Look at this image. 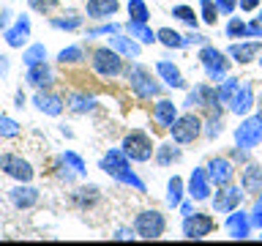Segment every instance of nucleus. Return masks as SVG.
<instances>
[{
	"label": "nucleus",
	"instance_id": "nucleus-1",
	"mask_svg": "<svg viewBox=\"0 0 262 246\" xmlns=\"http://www.w3.org/2000/svg\"><path fill=\"white\" fill-rule=\"evenodd\" d=\"M164 230H167V219H164V213H159V211H142L134 219V233L139 238H145V241L161 238Z\"/></svg>",
	"mask_w": 262,
	"mask_h": 246
},
{
	"label": "nucleus",
	"instance_id": "nucleus-2",
	"mask_svg": "<svg viewBox=\"0 0 262 246\" xmlns=\"http://www.w3.org/2000/svg\"><path fill=\"white\" fill-rule=\"evenodd\" d=\"M123 153L128 156L131 161H147L153 156V142L145 131H131L123 139Z\"/></svg>",
	"mask_w": 262,
	"mask_h": 246
},
{
	"label": "nucleus",
	"instance_id": "nucleus-3",
	"mask_svg": "<svg viewBox=\"0 0 262 246\" xmlns=\"http://www.w3.org/2000/svg\"><path fill=\"white\" fill-rule=\"evenodd\" d=\"M169 131H172V139L175 142H194L196 137L202 134V120L196 118V115H180V118H175V123L169 126Z\"/></svg>",
	"mask_w": 262,
	"mask_h": 246
},
{
	"label": "nucleus",
	"instance_id": "nucleus-4",
	"mask_svg": "<svg viewBox=\"0 0 262 246\" xmlns=\"http://www.w3.org/2000/svg\"><path fill=\"white\" fill-rule=\"evenodd\" d=\"M235 142H237V148H243V151H249V148L262 142V112L254 115V118H246L241 126L235 129Z\"/></svg>",
	"mask_w": 262,
	"mask_h": 246
},
{
	"label": "nucleus",
	"instance_id": "nucleus-5",
	"mask_svg": "<svg viewBox=\"0 0 262 246\" xmlns=\"http://www.w3.org/2000/svg\"><path fill=\"white\" fill-rule=\"evenodd\" d=\"M0 170H3L8 178L19 180V183H30L33 175H36L33 167H30V161L22 159V156H16V153H3L0 156Z\"/></svg>",
	"mask_w": 262,
	"mask_h": 246
},
{
	"label": "nucleus",
	"instance_id": "nucleus-6",
	"mask_svg": "<svg viewBox=\"0 0 262 246\" xmlns=\"http://www.w3.org/2000/svg\"><path fill=\"white\" fill-rule=\"evenodd\" d=\"M128 82H131V90L139 96V98H150V96H159V85L153 82V74L145 69V66L134 63L128 69Z\"/></svg>",
	"mask_w": 262,
	"mask_h": 246
},
{
	"label": "nucleus",
	"instance_id": "nucleus-7",
	"mask_svg": "<svg viewBox=\"0 0 262 246\" xmlns=\"http://www.w3.org/2000/svg\"><path fill=\"white\" fill-rule=\"evenodd\" d=\"M93 71L96 74H101V77H118V74L123 71V60H120V55L115 52V49L110 47H101V49H96L93 52Z\"/></svg>",
	"mask_w": 262,
	"mask_h": 246
},
{
	"label": "nucleus",
	"instance_id": "nucleus-8",
	"mask_svg": "<svg viewBox=\"0 0 262 246\" xmlns=\"http://www.w3.org/2000/svg\"><path fill=\"white\" fill-rule=\"evenodd\" d=\"M200 60H202V69L208 71V77H210L213 82H219V79L229 71V60L224 57V52H219L216 47H202Z\"/></svg>",
	"mask_w": 262,
	"mask_h": 246
},
{
	"label": "nucleus",
	"instance_id": "nucleus-9",
	"mask_svg": "<svg viewBox=\"0 0 262 246\" xmlns=\"http://www.w3.org/2000/svg\"><path fill=\"white\" fill-rule=\"evenodd\" d=\"M213 227H216V221H213V216H208V213H188L186 221H183V235L196 241V238L210 235Z\"/></svg>",
	"mask_w": 262,
	"mask_h": 246
},
{
	"label": "nucleus",
	"instance_id": "nucleus-10",
	"mask_svg": "<svg viewBox=\"0 0 262 246\" xmlns=\"http://www.w3.org/2000/svg\"><path fill=\"white\" fill-rule=\"evenodd\" d=\"M243 200V192L235 186H221V192L213 197V208H216V213H232L237 205H241Z\"/></svg>",
	"mask_w": 262,
	"mask_h": 246
},
{
	"label": "nucleus",
	"instance_id": "nucleus-11",
	"mask_svg": "<svg viewBox=\"0 0 262 246\" xmlns=\"http://www.w3.org/2000/svg\"><path fill=\"white\" fill-rule=\"evenodd\" d=\"M3 38H6V44L8 47H22L25 44V41H28L30 38V16H19V19H16L14 25H11V28H6L3 30Z\"/></svg>",
	"mask_w": 262,
	"mask_h": 246
},
{
	"label": "nucleus",
	"instance_id": "nucleus-12",
	"mask_svg": "<svg viewBox=\"0 0 262 246\" xmlns=\"http://www.w3.org/2000/svg\"><path fill=\"white\" fill-rule=\"evenodd\" d=\"M235 175V170H232V164H229V159H210L208 164V178H210V183H216L219 189L221 186H229V180H232Z\"/></svg>",
	"mask_w": 262,
	"mask_h": 246
},
{
	"label": "nucleus",
	"instance_id": "nucleus-13",
	"mask_svg": "<svg viewBox=\"0 0 262 246\" xmlns=\"http://www.w3.org/2000/svg\"><path fill=\"white\" fill-rule=\"evenodd\" d=\"M188 194H191L196 202H202V200H208V197H210V178H208V170L196 167V170L191 172V178H188Z\"/></svg>",
	"mask_w": 262,
	"mask_h": 246
},
{
	"label": "nucleus",
	"instance_id": "nucleus-14",
	"mask_svg": "<svg viewBox=\"0 0 262 246\" xmlns=\"http://www.w3.org/2000/svg\"><path fill=\"white\" fill-rule=\"evenodd\" d=\"M8 197H11V205H14V208L28 211V208H33V205L38 202V189H33V186H28V183H19V186H14L11 192H8Z\"/></svg>",
	"mask_w": 262,
	"mask_h": 246
},
{
	"label": "nucleus",
	"instance_id": "nucleus-15",
	"mask_svg": "<svg viewBox=\"0 0 262 246\" xmlns=\"http://www.w3.org/2000/svg\"><path fill=\"white\" fill-rule=\"evenodd\" d=\"M101 170L106 172V175H112L115 180H118V175H123V172L128 170V156L123 153V151H110V153H104Z\"/></svg>",
	"mask_w": 262,
	"mask_h": 246
},
{
	"label": "nucleus",
	"instance_id": "nucleus-16",
	"mask_svg": "<svg viewBox=\"0 0 262 246\" xmlns=\"http://www.w3.org/2000/svg\"><path fill=\"white\" fill-rule=\"evenodd\" d=\"M33 104L38 107V112H44V115H60L63 112V98L60 96H55V93H49V90H38L36 98H33Z\"/></svg>",
	"mask_w": 262,
	"mask_h": 246
},
{
	"label": "nucleus",
	"instance_id": "nucleus-17",
	"mask_svg": "<svg viewBox=\"0 0 262 246\" xmlns=\"http://www.w3.org/2000/svg\"><path fill=\"white\" fill-rule=\"evenodd\" d=\"M254 107V90L249 82H243L241 88H237V93L232 96V101H229V110H232L235 115H246Z\"/></svg>",
	"mask_w": 262,
	"mask_h": 246
},
{
	"label": "nucleus",
	"instance_id": "nucleus-18",
	"mask_svg": "<svg viewBox=\"0 0 262 246\" xmlns=\"http://www.w3.org/2000/svg\"><path fill=\"white\" fill-rule=\"evenodd\" d=\"M251 230V216H246L243 211H232L227 219V233L229 238H246Z\"/></svg>",
	"mask_w": 262,
	"mask_h": 246
},
{
	"label": "nucleus",
	"instance_id": "nucleus-19",
	"mask_svg": "<svg viewBox=\"0 0 262 246\" xmlns=\"http://www.w3.org/2000/svg\"><path fill=\"white\" fill-rule=\"evenodd\" d=\"M28 82L33 88H49L55 82V77H52V69H49L47 63H38V66H28Z\"/></svg>",
	"mask_w": 262,
	"mask_h": 246
},
{
	"label": "nucleus",
	"instance_id": "nucleus-20",
	"mask_svg": "<svg viewBox=\"0 0 262 246\" xmlns=\"http://www.w3.org/2000/svg\"><path fill=\"white\" fill-rule=\"evenodd\" d=\"M259 52H262V41H249V44H232L229 47V55H232L237 63H251Z\"/></svg>",
	"mask_w": 262,
	"mask_h": 246
},
{
	"label": "nucleus",
	"instance_id": "nucleus-21",
	"mask_svg": "<svg viewBox=\"0 0 262 246\" xmlns=\"http://www.w3.org/2000/svg\"><path fill=\"white\" fill-rule=\"evenodd\" d=\"M241 186H243V192H262V167L259 164H249V167L243 170V175H241Z\"/></svg>",
	"mask_w": 262,
	"mask_h": 246
},
{
	"label": "nucleus",
	"instance_id": "nucleus-22",
	"mask_svg": "<svg viewBox=\"0 0 262 246\" xmlns=\"http://www.w3.org/2000/svg\"><path fill=\"white\" fill-rule=\"evenodd\" d=\"M85 11L93 19H104V16H112L118 11V0H88Z\"/></svg>",
	"mask_w": 262,
	"mask_h": 246
},
{
	"label": "nucleus",
	"instance_id": "nucleus-23",
	"mask_svg": "<svg viewBox=\"0 0 262 246\" xmlns=\"http://www.w3.org/2000/svg\"><path fill=\"white\" fill-rule=\"evenodd\" d=\"M153 118H156V123H161V126H172V123H175V118H178V110H175V104L172 101H167V98H164V101H159L153 107Z\"/></svg>",
	"mask_w": 262,
	"mask_h": 246
},
{
	"label": "nucleus",
	"instance_id": "nucleus-24",
	"mask_svg": "<svg viewBox=\"0 0 262 246\" xmlns=\"http://www.w3.org/2000/svg\"><path fill=\"white\" fill-rule=\"evenodd\" d=\"M156 71H159V77L167 82L169 88H183V77H180V71L169 60H159L156 63Z\"/></svg>",
	"mask_w": 262,
	"mask_h": 246
},
{
	"label": "nucleus",
	"instance_id": "nucleus-25",
	"mask_svg": "<svg viewBox=\"0 0 262 246\" xmlns=\"http://www.w3.org/2000/svg\"><path fill=\"white\" fill-rule=\"evenodd\" d=\"M110 47L118 49V52L126 55V57H137V55H139V44H137V41H131V38H126V36H118V33H112Z\"/></svg>",
	"mask_w": 262,
	"mask_h": 246
},
{
	"label": "nucleus",
	"instance_id": "nucleus-26",
	"mask_svg": "<svg viewBox=\"0 0 262 246\" xmlns=\"http://www.w3.org/2000/svg\"><path fill=\"white\" fill-rule=\"evenodd\" d=\"M156 38H159L164 47H169V49H180V47H186V44H188V41L180 36V33H175L172 28H161L159 33H156Z\"/></svg>",
	"mask_w": 262,
	"mask_h": 246
},
{
	"label": "nucleus",
	"instance_id": "nucleus-27",
	"mask_svg": "<svg viewBox=\"0 0 262 246\" xmlns=\"http://www.w3.org/2000/svg\"><path fill=\"white\" fill-rule=\"evenodd\" d=\"M126 28H128V33H131V36H134V38H139L142 44H153V41H159V38L153 36V30L147 28L145 22H134V19H128V25H126Z\"/></svg>",
	"mask_w": 262,
	"mask_h": 246
},
{
	"label": "nucleus",
	"instance_id": "nucleus-28",
	"mask_svg": "<svg viewBox=\"0 0 262 246\" xmlns=\"http://www.w3.org/2000/svg\"><path fill=\"white\" fill-rule=\"evenodd\" d=\"M44 60H47V47L44 44H33V47H28L22 52V63L25 66H38Z\"/></svg>",
	"mask_w": 262,
	"mask_h": 246
},
{
	"label": "nucleus",
	"instance_id": "nucleus-29",
	"mask_svg": "<svg viewBox=\"0 0 262 246\" xmlns=\"http://www.w3.org/2000/svg\"><path fill=\"white\" fill-rule=\"evenodd\" d=\"M167 189H169V194H167V205H169V208H178L180 200H183V180H180L178 175H172Z\"/></svg>",
	"mask_w": 262,
	"mask_h": 246
},
{
	"label": "nucleus",
	"instance_id": "nucleus-30",
	"mask_svg": "<svg viewBox=\"0 0 262 246\" xmlns=\"http://www.w3.org/2000/svg\"><path fill=\"white\" fill-rule=\"evenodd\" d=\"M128 16L134 22H147L150 19V11H147L145 0H128Z\"/></svg>",
	"mask_w": 262,
	"mask_h": 246
},
{
	"label": "nucleus",
	"instance_id": "nucleus-31",
	"mask_svg": "<svg viewBox=\"0 0 262 246\" xmlns=\"http://www.w3.org/2000/svg\"><path fill=\"white\" fill-rule=\"evenodd\" d=\"M52 28H60V30H77L82 25V16L79 14H69V16H52Z\"/></svg>",
	"mask_w": 262,
	"mask_h": 246
},
{
	"label": "nucleus",
	"instance_id": "nucleus-32",
	"mask_svg": "<svg viewBox=\"0 0 262 246\" xmlns=\"http://www.w3.org/2000/svg\"><path fill=\"white\" fill-rule=\"evenodd\" d=\"M93 104L96 101L90 96H82V93H71L69 96V107L74 112H90V110H93Z\"/></svg>",
	"mask_w": 262,
	"mask_h": 246
},
{
	"label": "nucleus",
	"instance_id": "nucleus-33",
	"mask_svg": "<svg viewBox=\"0 0 262 246\" xmlns=\"http://www.w3.org/2000/svg\"><path fill=\"white\" fill-rule=\"evenodd\" d=\"M60 161L66 164V167H71L74 172H77V175H85V172H88V170H85V161H82L74 151H66V153L60 156Z\"/></svg>",
	"mask_w": 262,
	"mask_h": 246
},
{
	"label": "nucleus",
	"instance_id": "nucleus-34",
	"mask_svg": "<svg viewBox=\"0 0 262 246\" xmlns=\"http://www.w3.org/2000/svg\"><path fill=\"white\" fill-rule=\"evenodd\" d=\"M178 159H180V151H178V148H172V145H161L159 153H156V161L164 164V167L172 164V161H178Z\"/></svg>",
	"mask_w": 262,
	"mask_h": 246
},
{
	"label": "nucleus",
	"instance_id": "nucleus-35",
	"mask_svg": "<svg viewBox=\"0 0 262 246\" xmlns=\"http://www.w3.org/2000/svg\"><path fill=\"white\" fill-rule=\"evenodd\" d=\"M96 197H98V189L96 186H82L74 192V200H77V205H90V202H96Z\"/></svg>",
	"mask_w": 262,
	"mask_h": 246
},
{
	"label": "nucleus",
	"instance_id": "nucleus-36",
	"mask_svg": "<svg viewBox=\"0 0 262 246\" xmlns=\"http://www.w3.org/2000/svg\"><path fill=\"white\" fill-rule=\"evenodd\" d=\"M237 88H241V79H227L221 88H216L219 101H232V96L237 93Z\"/></svg>",
	"mask_w": 262,
	"mask_h": 246
},
{
	"label": "nucleus",
	"instance_id": "nucleus-37",
	"mask_svg": "<svg viewBox=\"0 0 262 246\" xmlns=\"http://www.w3.org/2000/svg\"><path fill=\"white\" fill-rule=\"evenodd\" d=\"M57 60H60L63 66L66 63H79V60H85V52H82V47H69V49H60Z\"/></svg>",
	"mask_w": 262,
	"mask_h": 246
},
{
	"label": "nucleus",
	"instance_id": "nucleus-38",
	"mask_svg": "<svg viewBox=\"0 0 262 246\" xmlns=\"http://www.w3.org/2000/svg\"><path fill=\"white\" fill-rule=\"evenodd\" d=\"M227 36H229V38H243V36H249V25L241 22L237 16H232V19H229V25H227Z\"/></svg>",
	"mask_w": 262,
	"mask_h": 246
},
{
	"label": "nucleus",
	"instance_id": "nucleus-39",
	"mask_svg": "<svg viewBox=\"0 0 262 246\" xmlns=\"http://www.w3.org/2000/svg\"><path fill=\"white\" fill-rule=\"evenodd\" d=\"M19 134V123L11 120V118H6V115H0V137H16Z\"/></svg>",
	"mask_w": 262,
	"mask_h": 246
},
{
	"label": "nucleus",
	"instance_id": "nucleus-40",
	"mask_svg": "<svg viewBox=\"0 0 262 246\" xmlns=\"http://www.w3.org/2000/svg\"><path fill=\"white\" fill-rule=\"evenodd\" d=\"M202 19L208 25H216V16H219V8H216V0H202Z\"/></svg>",
	"mask_w": 262,
	"mask_h": 246
},
{
	"label": "nucleus",
	"instance_id": "nucleus-41",
	"mask_svg": "<svg viewBox=\"0 0 262 246\" xmlns=\"http://www.w3.org/2000/svg\"><path fill=\"white\" fill-rule=\"evenodd\" d=\"M172 16L183 19L186 25H196V14H194V8H188V6H175V11H172Z\"/></svg>",
	"mask_w": 262,
	"mask_h": 246
},
{
	"label": "nucleus",
	"instance_id": "nucleus-42",
	"mask_svg": "<svg viewBox=\"0 0 262 246\" xmlns=\"http://www.w3.org/2000/svg\"><path fill=\"white\" fill-rule=\"evenodd\" d=\"M216 8H219V14H232L235 8H237V0H216Z\"/></svg>",
	"mask_w": 262,
	"mask_h": 246
},
{
	"label": "nucleus",
	"instance_id": "nucleus-43",
	"mask_svg": "<svg viewBox=\"0 0 262 246\" xmlns=\"http://www.w3.org/2000/svg\"><path fill=\"white\" fill-rule=\"evenodd\" d=\"M251 227L262 230V197L257 200V205H254V211H251Z\"/></svg>",
	"mask_w": 262,
	"mask_h": 246
},
{
	"label": "nucleus",
	"instance_id": "nucleus-44",
	"mask_svg": "<svg viewBox=\"0 0 262 246\" xmlns=\"http://www.w3.org/2000/svg\"><path fill=\"white\" fill-rule=\"evenodd\" d=\"M30 6L36 8V11H52L57 6V0H30Z\"/></svg>",
	"mask_w": 262,
	"mask_h": 246
},
{
	"label": "nucleus",
	"instance_id": "nucleus-45",
	"mask_svg": "<svg viewBox=\"0 0 262 246\" xmlns=\"http://www.w3.org/2000/svg\"><path fill=\"white\" fill-rule=\"evenodd\" d=\"M120 28L118 25H101V28H96V30H90L88 36H106V33H118Z\"/></svg>",
	"mask_w": 262,
	"mask_h": 246
},
{
	"label": "nucleus",
	"instance_id": "nucleus-46",
	"mask_svg": "<svg viewBox=\"0 0 262 246\" xmlns=\"http://www.w3.org/2000/svg\"><path fill=\"white\" fill-rule=\"evenodd\" d=\"M221 134V118H210V129H208V137H216Z\"/></svg>",
	"mask_w": 262,
	"mask_h": 246
},
{
	"label": "nucleus",
	"instance_id": "nucleus-47",
	"mask_svg": "<svg viewBox=\"0 0 262 246\" xmlns=\"http://www.w3.org/2000/svg\"><path fill=\"white\" fill-rule=\"evenodd\" d=\"M249 36H254V38H262V22H259V19L249 25Z\"/></svg>",
	"mask_w": 262,
	"mask_h": 246
},
{
	"label": "nucleus",
	"instance_id": "nucleus-48",
	"mask_svg": "<svg viewBox=\"0 0 262 246\" xmlns=\"http://www.w3.org/2000/svg\"><path fill=\"white\" fill-rule=\"evenodd\" d=\"M257 6H259V0H241V8H243V11H254Z\"/></svg>",
	"mask_w": 262,
	"mask_h": 246
},
{
	"label": "nucleus",
	"instance_id": "nucleus-49",
	"mask_svg": "<svg viewBox=\"0 0 262 246\" xmlns=\"http://www.w3.org/2000/svg\"><path fill=\"white\" fill-rule=\"evenodd\" d=\"M8 66H11V63H8V57L0 55V77H6V74H8Z\"/></svg>",
	"mask_w": 262,
	"mask_h": 246
},
{
	"label": "nucleus",
	"instance_id": "nucleus-50",
	"mask_svg": "<svg viewBox=\"0 0 262 246\" xmlns=\"http://www.w3.org/2000/svg\"><path fill=\"white\" fill-rule=\"evenodd\" d=\"M115 238H118V241H126V238H134V235H131V230H118Z\"/></svg>",
	"mask_w": 262,
	"mask_h": 246
},
{
	"label": "nucleus",
	"instance_id": "nucleus-51",
	"mask_svg": "<svg viewBox=\"0 0 262 246\" xmlns=\"http://www.w3.org/2000/svg\"><path fill=\"white\" fill-rule=\"evenodd\" d=\"M259 22H262V11H259Z\"/></svg>",
	"mask_w": 262,
	"mask_h": 246
},
{
	"label": "nucleus",
	"instance_id": "nucleus-52",
	"mask_svg": "<svg viewBox=\"0 0 262 246\" xmlns=\"http://www.w3.org/2000/svg\"><path fill=\"white\" fill-rule=\"evenodd\" d=\"M28 3H30V0H28Z\"/></svg>",
	"mask_w": 262,
	"mask_h": 246
},
{
	"label": "nucleus",
	"instance_id": "nucleus-53",
	"mask_svg": "<svg viewBox=\"0 0 262 246\" xmlns=\"http://www.w3.org/2000/svg\"><path fill=\"white\" fill-rule=\"evenodd\" d=\"M259 63H262V60H259Z\"/></svg>",
	"mask_w": 262,
	"mask_h": 246
}]
</instances>
